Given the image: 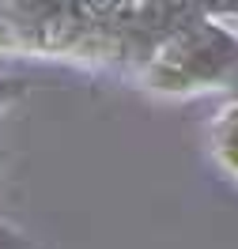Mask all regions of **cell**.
Segmentation results:
<instances>
[{
	"label": "cell",
	"instance_id": "cell-1",
	"mask_svg": "<svg viewBox=\"0 0 238 249\" xmlns=\"http://www.w3.org/2000/svg\"><path fill=\"white\" fill-rule=\"evenodd\" d=\"M216 155L231 174H238V106H231L216 124Z\"/></svg>",
	"mask_w": 238,
	"mask_h": 249
},
{
	"label": "cell",
	"instance_id": "cell-2",
	"mask_svg": "<svg viewBox=\"0 0 238 249\" xmlns=\"http://www.w3.org/2000/svg\"><path fill=\"white\" fill-rule=\"evenodd\" d=\"M0 249H31V246H27V242H23V238H19L4 219H0Z\"/></svg>",
	"mask_w": 238,
	"mask_h": 249
},
{
	"label": "cell",
	"instance_id": "cell-3",
	"mask_svg": "<svg viewBox=\"0 0 238 249\" xmlns=\"http://www.w3.org/2000/svg\"><path fill=\"white\" fill-rule=\"evenodd\" d=\"M19 91H23L19 83H4V79H0V102H8V98H12V94H19Z\"/></svg>",
	"mask_w": 238,
	"mask_h": 249
}]
</instances>
